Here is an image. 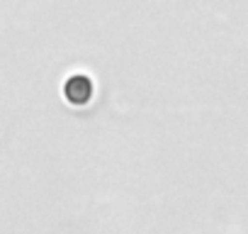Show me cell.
<instances>
[{"instance_id":"cell-1","label":"cell","mask_w":248,"mask_h":234,"mask_svg":"<svg viewBox=\"0 0 248 234\" xmlns=\"http://www.w3.org/2000/svg\"><path fill=\"white\" fill-rule=\"evenodd\" d=\"M93 90H95V85L85 73H76L63 83V98L71 105H88L93 100Z\"/></svg>"}]
</instances>
